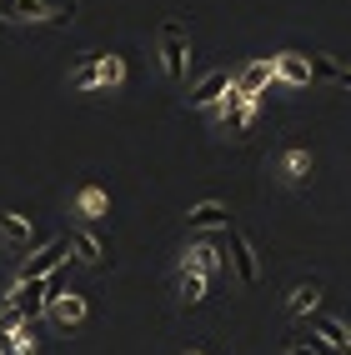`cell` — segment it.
<instances>
[{
  "label": "cell",
  "mask_w": 351,
  "mask_h": 355,
  "mask_svg": "<svg viewBox=\"0 0 351 355\" xmlns=\"http://www.w3.org/2000/svg\"><path fill=\"white\" fill-rule=\"evenodd\" d=\"M65 260H70V241L60 235V241H51V245H40V250H35L31 260H20V280H45L51 270H60Z\"/></svg>",
  "instance_id": "7a4b0ae2"
},
{
  "label": "cell",
  "mask_w": 351,
  "mask_h": 355,
  "mask_svg": "<svg viewBox=\"0 0 351 355\" xmlns=\"http://www.w3.org/2000/svg\"><path fill=\"white\" fill-rule=\"evenodd\" d=\"M307 65H311V76H321V80H332V85H336V76H341V65H336L332 55H307Z\"/></svg>",
  "instance_id": "d6986e66"
},
{
  "label": "cell",
  "mask_w": 351,
  "mask_h": 355,
  "mask_svg": "<svg viewBox=\"0 0 351 355\" xmlns=\"http://www.w3.org/2000/svg\"><path fill=\"white\" fill-rule=\"evenodd\" d=\"M271 76H276V80H286V85H311V65H307V55L281 51V55L271 60Z\"/></svg>",
  "instance_id": "8992f818"
},
{
  "label": "cell",
  "mask_w": 351,
  "mask_h": 355,
  "mask_svg": "<svg viewBox=\"0 0 351 355\" xmlns=\"http://www.w3.org/2000/svg\"><path fill=\"white\" fill-rule=\"evenodd\" d=\"M231 80H236V76H226V70H211V76L191 90V105H221L226 90H231Z\"/></svg>",
  "instance_id": "9c48e42d"
},
{
  "label": "cell",
  "mask_w": 351,
  "mask_h": 355,
  "mask_svg": "<svg viewBox=\"0 0 351 355\" xmlns=\"http://www.w3.org/2000/svg\"><path fill=\"white\" fill-rule=\"evenodd\" d=\"M0 241H6L10 250H31V245H35V230H31V220H26V216L6 210V216H0Z\"/></svg>",
  "instance_id": "52a82bcc"
},
{
  "label": "cell",
  "mask_w": 351,
  "mask_h": 355,
  "mask_svg": "<svg viewBox=\"0 0 351 355\" xmlns=\"http://www.w3.org/2000/svg\"><path fill=\"white\" fill-rule=\"evenodd\" d=\"M286 355H311V350H307V345H296V340H291V345H286Z\"/></svg>",
  "instance_id": "cb8c5ba5"
},
{
  "label": "cell",
  "mask_w": 351,
  "mask_h": 355,
  "mask_svg": "<svg viewBox=\"0 0 351 355\" xmlns=\"http://www.w3.org/2000/svg\"><path fill=\"white\" fill-rule=\"evenodd\" d=\"M121 80H126L121 55H101V85H121Z\"/></svg>",
  "instance_id": "ffe728a7"
},
{
  "label": "cell",
  "mask_w": 351,
  "mask_h": 355,
  "mask_svg": "<svg viewBox=\"0 0 351 355\" xmlns=\"http://www.w3.org/2000/svg\"><path fill=\"white\" fill-rule=\"evenodd\" d=\"M186 355H201V350H186Z\"/></svg>",
  "instance_id": "d4e9b609"
},
{
  "label": "cell",
  "mask_w": 351,
  "mask_h": 355,
  "mask_svg": "<svg viewBox=\"0 0 351 355\" xmlns=\"http://www.w3.org/2000/svg\"><path fill=\"white\" fill-rule=\"evenodd\" d=\"M0 355H20V350H15V340H10V330H0Z\"/></svg>",
  "instance_id": "7402d4cb"
},
{
  "label": "cell",
  "mask_w": 351,
  "mask_h": 355,
  "mask_svg": "<svg viewBox=\"0 0 351 355\" xmlns=\"http://www.w3.org/2000/svg\"><path fill=\"white\" fill-rule=\"evenodd\" d=\"M45 311H51L60 325H81V320H85V300H81V295H56Z\"/></svg>",
  "instance_id": "8fae6325"
},
{
  "label": "cell",
  "mask_w": 351,
  "mask_h": 355,
  "mask_svg": "<svg viewBox=\"0 0 351 355\" xmlns=\"http://www.w3.org/2000/svg\"><path fill=\"white\" fill-rule=\"evenodd\" d=\"M281 171H286V180H307L311 175V150H286Z\"/></svg>",
  "instance_id": "9a60e30c"
},
{
  "label": "cell",
  "mask_w": 351,
  "mask_h": 355,
  "mask_svg": "<svg viewBox=\"0 0 351 355\" xmlns=\"http://www.w3.org/2000/svg\"><path fill=\"white\" fill-rule=\"evenodd\" d=\"M251 115H256V101L236 96V85H231V90H226V101H221V121L236 130V135H246V130H251Z\"/></svg>",
  "instance_id": "5b68a950"
},
{
  "label": "cell",
  "mask_w": 351,
  "mask_h": 355,
  "mask_svg": "<svg viewBox=\"0 0 351 355\" xmlns=\"http://www.w3.org/2000/svg\"><path fill=\"white\" fill-rule=\"evenodd\" d=\"M316 330H321V340H332L336 350H346V340H351V330L341 320H316Z\"/></svg>",
  "instance_id": "ac0fdd59"
},
{
  "label": "cell",
  "mask_w": 351,
  "mask_h": 355,
  "mask_svg": "<svg viewBox=\"0 0 351 355\" xmlns=\"http://www.w3.org/2000/svg\"><path fill=\"white\" fill-rule=\"evenodd\" d=\"M226 245H231V266H236V280H241V286H256V275H261V270H256L251 241H246L241 230H226Z\"/></svg>",
  "instance_id": "277c9868"
},
{
  "label": "cell",
  "mask_w": 351,
  "mask_h": 355,
  "mask_svg": "<svg viewBox=\"0 0 351 355\" xmlns=\"http://www.w3.org/2000/svg\"><path fill=\"white\" fill-rule=\"evenodd\" d=\"M191 230H231V210L221 200H206L191 210Z\"/></svg>",
  "instance_id": "30bf717a"
},
{
  "label": "cell",
  "mask_w": 351,
  "mask_h": 355,
  "mask_svg": "<svg viewBox=\"0 0 351 355\" xmlns=\"http://www.w3.org/2000/svg\"><path fill=\"white\" fill-rule=\"evenodd\" d=\"M70 85H76V90H96V85H101V55L70 70Z\"/></svg>",
  "instance_id": "4fadbf2b"
},
{
  "label": "cell",
  "mask_w": 351,
  "mask_h": 355,
  "mask_svg": "<svg viewBox=\"0 0 351 355\" xmlns=\"http://www.w3.org/2000/svg\"><path fill=\"white\" fill-rule=\"evenodd\" d=\"M201 295H206V275H196V270H186V266H181V300H191V305H196Z\"/></svg>",
  "instance_id": "2e32d148"
},
{
  "label": "cell",
  "mask_w": 351,
  "mask_h": 355,
  "mask_svg": "<svg viewBox=\"0 0 351 355\" xmlns=\"http://www.w3.org/2000/svg\"><path fill=\"white\" fill-rule=\"evenodd\" d=\"M221 266V250L216 245H196L191 255H186V270H196V275H206L211 280V270H216Z\"/></svg>",
  "instance_id": "7c38bea8"
},
{
  "label": "cell",
  "mask_w": 351,
  "mask_h": 355,
  "mask_svg": "<svg viewBox=\"0 0 351 355\" xmlns=\"http://www.w3.org/2000/svg\"><path fill=\"white\" fill-rule=\"evenodd\" d=\"M336 90H351V65H341V76H336Z\"/></svg>",
  "instance_id": "603a6c76"
},
{
  "label": "cell",
  "mask_w": 351,
  "mask_h": 355,
  "mask_svg": "<svg viewBox=\"0 0 351 355\" xmlns=\"http://www.w3.org/2000/svg\"><path fill=\"white\" fill-rule=\"evenodd\" d=\"M6 305H10V311L26 320V325H35V320L45 315V280H20Z\"/></svg>",
  "instance_id": "3957f363"
},
{
  "label": "cell",
  "mask_w": 351,
  "mask_h": 355,
  "mask_svg": "<svg viewBox=\"0 0 351 355\" xmlns=\"http://www.w3.org/2000/svg\"><path fill=\"white\" fill-rule=\"evenodd\" d=\"M341 355H351V350H341Z\"/></svg>",
  "instance_id": "484cf974"
},
{
  "label": "cell",
  "mask_w": 351,
  "mask_h": 355,
  "mask_svg": "<svg viewBox=\"0 0 351 355\" xmlns=\"http://www.w3.org/2000/svg\"><path fill=\"white\" fill-rule=\"evenodd\" d=\"M321 305V291L316 286H296V295H291V315H307V311H316Z\"/></svg>",
  "instance_id": "e0dca14e"
},
{
  "label": "cell",
  "mask_w": 351,
  "mask_h": 355,
  "mask_svg": "<svg viewBox=\"0 0 351 355\" xmlns=\"http://www.w3.org/2000/svg\"><path fill=\"white\" fill-rule=\"evenodd\" d=\"M266 80H276V76H271V60H251V65H246V70H241V76L231 80V85H236V96L256 101V96L266 90Z\"/></svg>",
  "instance_id": "ba28073f"
},
{
  "label": "cell",
  "mask_w": 351,
  "mask_h": 355,
  "mask_svg": "<svg viewBox=\"0 0 351 355\" xmlns=\"http://www.w3.org/2000/svg\"><path fill=\"white\" fill-rule=\"evenodd\" d=\"M106 205H111V196L101 191V185H85V191H81V216L96 220V216H106Z\"/></svg>",
  "instance_id": "5bb4252c"
},
{
  "label": "cell",
  "mask_w": 351,
  "mask_h": 355,
  "mask_svg": "<svg viewBox=\"0 0 351 355\" xmlns=\"http://www.w3.org/2000/svg\"><path fill=\"white\" fill-rule=\"evenodd\" d=\"M70 250H76V255L85 260V266H96V260H101V245L90 241V235H70Z\"/></svg>",
  "instance_id": "44dd1931"
},
{
  "label": "cell",
  "mask_w": 351,
  "mask_h": 355,
  "mask_svg": "<svg viewBox=\"0 0 351 355\" xmlns=\"http://www.w3.org/2000/svg\"><path fill=\"white\" fill-rule=\"evenodd\" d=\"M161 65H166V80H186V26L181 20L161 26Z\"/></svg>",
  "instance_id": "6da1fadb"
}]
</instances>
